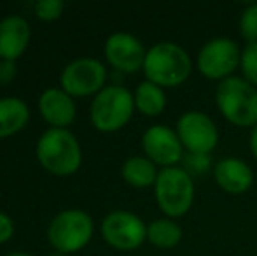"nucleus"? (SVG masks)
Masks as SVG:
<instances>
[{
  "mask_svg": "<svg viewBox=\"0 0 257 256\" xmlns=\"http://www.w3.org/2000/svg\"><path fill=\"white\" fill-rule=\"evenodd\" d=\"M16 77V63L11 60H0V84H9Z\"/></svg>",
  "mask_w": 257,
  "mask_h": 256,
  "instance_id": "obj_24",
  "label": "nucleus"
},
{
  "mask_svg": "<svg viewBox=\"0 0 257 256\" xmlns=\"http://www.w3.org/2000/svg\"><path fill=\"white\" fill-rule=\"evenodd\" d=\"M215 106L227 123L254 128L257 125V88L241 75H233L215 86Z\"/></svg>",
  "mask_w": 257,
  "mask_h": 256,
  "instance_id": "obj_2",
  "label": "nucleus"
},
{
  "mask_svg": "<svg viewBox=\"0 0 257 256\" xmlns=\"http://www.w3.org/2000/svg\"><path fill=\"white\" fill-rule=\"evenodd\" d=\"M41 165L54 176H70L82 163V149L75 135L67 128H49L37 142Z\"/></svg>",
  "mask_w": 257,
  "mask_h": 256,
  "instance_id": "obj_4",
  "label": "nucleus"
},
{
  "mask_svg": "<svg viewBox=\"0 0 257 256\" xmlns=\"http://www.w3.org/2000/svg\"><path fill=\"white\" fill-rule=\"evenodd\" d=\"M133 99H135V109L142 113L144 116L156 118L166 109L165 90L151 81L140 82L133 93Z\"/></svg>",
  "mask_w": 257,
  "mask_h": 256,
  "instance_id": "obj_19",
  "label": "nucleus"
},
{
  "mask_svg": "<svg viewBox=\"0 0 257 256\" xmlns=\"http://www.w3.org/2000/svg\"><path fill=\"white\" fill-rule=\"evenodd\" d=\"M241 77L257 88V42L245 44L240 63Z\"/></svg>",
  "mask_w": 257,
  "mask_h": 256,
  "instance_id": "obj_21",
  "label": "nucleus"
},
{
  "mask_svg": "<svg viewBox=\"0 0 257 256\" xmlns=\"http://www.w3.org/2000/svg\"><path fill=\"white\" fill-rule=\"evenodd\" d=\"M135 113V99L128 88L108 84L96 93L91 104V121L96 130L105 133L117 132L128 125Z\"/></svg>",
  "mask_w": 257,
  "mask_h": 256,
  "instance_id": "obj_5",
  "label": "nucleus"
},
{
  "mask_svg": "<svg viewBox=\"0 0 257 256\" xmlns=\"http://www.w3.org/2000/svg\"><path fill=\"white\" fill-rule=\"evenodd\" d=\"M107 68L96 58H79L68 63L60 75L61 90L70 97H89L105 88Z\"/></svg>",
  "mask_w": 257,
  "mask_h": 256,
  "instance_id": "obj_10",
  "label": "nucleus"
},
{
  "mask_svg": "<svg viewBox=\"0 0 257 256\" xmlns=\"http://www.w3.org/2000/svg\"><path fill=\"white\" fill-rule=\"evenodd\" d=\"M240 35L243 41H247V44L257 42V2L248 4L240 16Z\"/></svg>",
  "mask_w": 257,
  "mask_h": 256,
  "instance_id": "obj_20",
  "label": "nucleus"
},
{
  "mask_svg": "<svg viewBox=\"0 0 257 256\" xmlns=\"http://www.w3.org/2000/svg\"><path fill=\"white\" fill-rule=\"evenodd\" d=\"M14 233V223L6 212L0 211V244L7 242Z\"/></svg>",
  "mask_w": 257,
  "mask_h": 256,
  "instance_id": "obj_25",
  "label": "nucleus"
},
{
  "mask_svg": "<svg viewBox=\"0 0 257 256\" xmlns=\"http://www.w3.org/2000/svg\"><path fill=\"white\" fill-rule=\"evenodd\" d=\"M175 132L186 153L210 154L219 144V128L203 111H186L175 123Z\"/></svg>",
  "mask_w": 257,
  "mask_h": 256,
  "instance_id": "obj_8",
  "label": "nucleus"
},
{
  "mask_svg": "<svg viewBox=\"0 0 257 256\" xmlns=\"http://www.w3.org/2000/svg\"><path fill=\"white\" fill-rule=\"evenodd\" d=\"M142 149L159 168L177 167L186 154L175 128H170L168 125H153L147 128L142 135Z\"/></svg>",
  "mask_w": 257,
  "mask_h": 256,
  "instance_id": "obj_11",
  "label": "nucleus"
},
{
  "mask_svg": "<svg viewBox=\"0 0 257 256\" xmlns=\"http://www.w3.org/2000/svg\"><path fill=\"white\" fill-rule=\"evenodd\" d=\"M39 111L53 128H65L75 120V102L61 88H49L39 99Z\"/></svg>",
  "mask_w": 257,
  "mask_h": 256,
  "instance_id": "obj_14",
  "label": "nucleus"
},
{
  "mask_svg": "<svg viewBox=\"0 0 257 256\" xmlns=\"http://www.w3.org/2000/svg\"><path fill=\"white\" fill-rule=\"evenodd\" d=\"M122 179L133 188H151L156 185L159 174V167L147 156H132L122 163Z\"/></svg>",
  "mask_w": 257,
  "mask_h": 256,
  "instance_id": "obj_17",
  "label": "nucleus"
},
{
  "mask_svg": "<svg viewBox=\"0 0 257 256\" xmlns=\"http://www.w3.org/2000/svg\"><path fill=\"white\" fill-rule=\"evenodd\" d=\"M241 51L236 41L229 37H213L206 41L196 55V68L210 81H224L233 77L240 68Z\"/></svg>",
  "mask_w": 257,
  "mask_h": 256,
  "instance_id": "obj_7",
  "label": "nucleus"
},
{
  "mask_svg": "<svg viewBox=\"0 0 257 256\" xmlns=\"http://www.w3.org/2000/svg\"><path fill=\"white\" fill-rule=\"evenodd\" d=\"M6 256H32L28 253H11V254H6Z\"/></svg>",
  "mask_w": 257,
  "mask_h": 256,
  "instance_id": "obj_27",
  "label": "nucleus"
},
{
  "mask_svg": "<svg viewBox=\"0 0 257 256\" xmlns=\"http://www.w3.org/2000/svg\"><path fill=\"white\" fill-rule=\"evenodd\" d=\"M102 235L108 246L132 251L147 240V225L130 211H112L102 221Z\"/></svg>",
  "mask_w": 257,
  "mask_h": 256,
  "instance_id": "obj_9",
  "label": "nucleus"
},
{
  "mask_svg": "<svg viewBox=\"0 0 257 256\" xmlns=\"http://www.w3.org/2000/svg\"><path fill=\"white\" fill-rule=\"evenodd\" d=\"M213 179L227 195H243L254 185V170L245 160L227 156L213 165Z\"/></svg>",
  "mask_w": 257,
  "mask_h": 256,
  "instance_id": "obj_13",
  "label": "nucleus"
},
{
  "mask_svg": "<svg viewBox=\"0 0 257 256\" xmlns=\"http://www.w3.org/2000/svg\"><path fill=\"white\" fill-rule=\"evenodd\" d=\"M182 168H186L191 176L194 174H206L212 167V161H210V154H193L186 153L182 160Z\"/></svg>",
  "mask_w": 257,
  "mask_h": 256,
  "instance_id": "obj_22",
  "label": "nucleus"
},
{
  "mask_svg": "<svg viewBox=\"0 0 257 256\" xmlns=\"http://www.w3.org/2000/svg\"><path fill=\"white\" fill-rule=\"evenodd\" d=\"M248 149H250L252 156L257 160V125L250 128V135H248Z\"/></svg>",
  "mask_w": 257,
  "mask_h": 256,
  "instance_id": "obj_26",
  "label": "nucleus"
},
{
  "mask_svg": "<svg viewBox=\"0 0 257 256\" xmlns=\"http://www.w3.org/2000/svg\"><path fill=\"white\" fill-rule=\"evenodd\" d=\"M194 179L182 165L159 168L154 185V197L159 211L165 218H182L191 211L194 204Z\"/></svg>",
  "mask_w": 257,
  "mask_h": 256,
  "instance_id": "obj_3",
  "label": "nucleus"
},
{
  "mask_svg": "<svg viewBox=\"0 0 257 256\" xmlns=\"http://www.w3.org/2000/svg\"><path fill=\"white\" fill-rule=\"evenodd\" d=\"M30 120L28 106L16 97L0 99V139L11 137L27 127Z\"/></svg>",
  "mask_w": 257,
  "mask_h": 256,
  "instance_id": "obj_16",
  "label": "nucleus"
},
{
  "mask_svg": "<svg viewBox=\"0 0 257 256\" xmlns=\"http://www.w3.org/2000/svg\"><path fill=\"white\" fill-rule=\"evenodd\" d=\"M30 42V25L23 16H7L0 21V58L14 62Z\"/></svg>",
  "mask_w": 257,
  "mask_h": 256,
  "instance_id": "obj_15",
  "label": "nucleus"
},
{
  "mask_svg": "<svg viewBox=\"0 0 257 256\" xmlns=\"http://www.w3.org/2000/svg\"><path fill=\"white\" fill-rule=\"evenodd\" d=\"M93 219L81 209L61 211L48 226L49 244L60 253H75L93 237Z\"/></svg>",
  "mask_w": 257,
  "mask_h": 256,
  "instance_id": "obj_6",
  "label": "nucleus"
},
{
  "mask_svg": "<svg viewBox=\"0 0 257 256\" xmlns=\"http://www.w3.org/2000/svg\"><path fill=\"white\" fill-rule=\"evenodd\" d=\"M182 237V226L172 218H159L147 225V242L159 249H172L179 246Z\"/></svg>",
  "mask_w": 257,
  "mask_h": 256,
  "instance_id": "obj_18",
  "label": "nucleus"
},
{
  "mask_svg": "<svg viewBox=\"0 0 257 256\" xmlns=\"http://www.w3.org/2000/svg\"><path fill=\"white\" fill-rule=\"evenodd\" d=\"M105 58L107 62L119 72L135 74L142 70L146 62L147 49L144 48L142 41L128 32H115L108 35L105 41Z\"/></svg>",
  "mask_w": 257,
  "mask_h": 256,
  "instance_id": "obj_12",
  "label": "nucleus"
},
{
  "mask_svg": "<svg viewBox=\"0 0 257 256\" xmlns=\"http://www.w3.org/2000/svg\"><path fill=\"white\" fill-rule=\"evenodd\" d=\"M65 9V2L61 0H39L35 4V14L44 21H53L61 16Z\"/></svg>",
  "mask_w": 257,
  "mask_h": 256,
  "instance_id": "obj_23",
  "label": "nucleus"
},
{
  "mask_svg": "<svg viewBox=\"0 0 257 256\" xmlns=\"http://www.w3.org/2000/svg\"><path fill=\"white\" fill-rule=\"evenodd\" d=\"M193 58L182 46L177 42L161 41L147 49L142 70L146 81L165 90L184 84L193 74Z\"/></svg>",
  "mask_w": 257,
  "mask_h": 256,
  "instance_id": "obj_1",
  "label": "nucleus"
}]
</instances>
